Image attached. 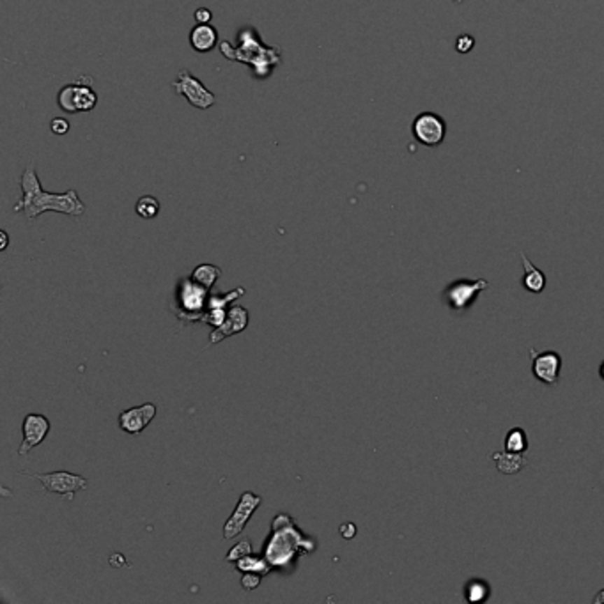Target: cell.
Returning a JSON list of instances; mask_svg holds the SVG:
<instances>
[{"instance_id": "cell-13", "label": "cell", "mask_w": 604, "mask_h": 604, "mask_svg": "<svg viewBox=\"0 0 604 604\" xmlns=\"http://www.w3.org/2000/svg\"><path fill=\"white\" fill-rule=\"evenodd\" d=\"M246 326H248V310H246L245 307L232 305L231 309H229V312H227V318L225 321H223V325L211 332L209 344L222 342L227 337L236 335V333L246 330Z\"/></svg>"}, {"instance_id": "cell-3", "label": "cell", "mask_w": 604, "mask_h": 604, "mask_svg": "<svg viewBox=\"0 0 604 604\" xmlns=\"http://www.w3.org/2000/svg\"><path fill=\"white\" fill-rule=\"evenodd\" d=\"M209 289L192 279H179L174 295V312L181 321L200 323L208 312Z\"/></svg>"}, {"instance_id": "cell-1", "label": "cell", "mask_w": 604, "mask_h": 604, "mask_svg": "<svg viewBox=\"0 0 604 604\" xmlns=\"http://www.w3.org/2000/svg\"><path fill=\"white\" fill-rule=\"evenodd\" d=\"M20 186L22 199L15 204V211L23 213L29 220L38 218L46 211L64 213L69 216H82L85 213V204L80 200L76 190H68L64 193L45 192L32 163L23 170Z\"/></svg>"}, {"instance_id": "cell-4", "label": "cell", "mask_w": 604, "mask_h": 604, "mask_svg": "<svg viewBox=\"0 0 604 604\" xmlns=\"http://www.w3.org/2000/svg\"><path fill=\"white\" fill-rule=\"evenodd\" d=\"M487 287L489 283L484 279H456L443 289L442 300L452 312L463 314Z\"/></svg>"}, {"instance_id": "cell-24", "label": "cell", "mask_w": 604, "mask_h": 604, "mask_svg": "<svg viewBox=\"0 0 604 604\" xmlns=\"http://www.w3.org/2000/svg\"><path fill=\"white\" fill-rule=\"evenodd\" d=\"M473 46H475V39H473L470 34H463L456 39V50L459 53L472 52Z\"/></svg>"}, {"instance_id": "cell-18", "label": "cell", "mask_w": 604, "mask_h": 604, "mask_svg": "<svg viewBox=\"0 0 604 604\" xmlns=\"http://www.w3.org/2000/svg\"><path fill=\"white\" fill-rule=\"evenodd\" d=\"M220 275H222V269H220L218 266L209 265V262H204V265H199L195 269H193L192 276H190V279H192L193 282L199 283V286L206 287V289H209V291H211L213 286L216 283V280L220 279Z\"/></svg>"}, {"instance_id": "cell-27", "label": "cell", "mask_w": 604, "mask_h": 604, "mask_svg": "<svg viewBox=\"0 0 604 604\" xmlns=\"http://www.w3.org/2000/svg\"><path fill=\"white\" fill-rule=\"evenodd\" d=\"M211 16H213L211 11H209V9H206V8H200L195 11L197 23H208L209 20H211Z\"/></svg>"}, {"instance_id": "cell-21", "label": "cell", "mask_w": 604, "mask_h": 604, "mask_svg": "<svg viewBox=\"0 0 604 604\" xmlns=\"http://www.w3.org/2000/svg\"><path fill=\"white\" fill-rule=\"evenodd\" d=\"M505 450H510V452H526V450H528L526 433L521 427H514V429H510L509 433H507Z\"/></svg>"}, {"instance_id": "cell-11", "label": "cell", "mask_w": 604, "mask_h": 604, "mask_svg": "<svg viewBox=\"0 0 604 604\" xmlns=\"http://www.w3.org/2000/svg\"><path fill=\"white\" fill-rule=\"evenodd\" d=\"M50 427H52L50 420L45 415H41V413H29L23 419V442L18 449L20 456H27L32 449H36L46 438V435L50 433Z\"/></svg>"}, {"instance_id": "cell-10", "label": "cell", "mask_w": 604, "mask_h": 604, "mask_svg": "<svg viewBox=\"0 0 604 604\" xmlns=\"http://www.w3.org/2000/svg\"><path fill=\"white\" fill-rule=\"evenodd\" d=\"M528 355L532 358V372L544 385H555L559 381L560 370H562V356L560 353L548 349V351H537L530 348Z\"/></svg>"}, {"instance_id": "cell-6", "label": "cell", "mask_w": 604, "mask_h": 604, "mask_svg": "<svg viewBox=\"0 0 604 604\" xmlns=\"http://www.w3.org/2000/svg\"><path fill=\"white\" fill-rule=\"evenodd\" d=\"M57 103L68 113L91 112L98 105V94L87 83H68L57 94Z\"/></svg>"}, {"instance_id": "cell-12", "label": "cell", "mask_w": 604, "mask_h": 604, "mask_svg": "<svg viewBox=\"0 0 604 604\" xmlns=\"http://www.w3.org/2000/svg\"><path fill=\"white\" fill-rule=\"evenodd\" d=\"M156 412L158 409H156V405H153V402H146V405L136 406V408L126 409V412L119 415V427L126 435H140L155 420Z\"/></svg>"}, {"instance_id": "cell-5", "label": "cell", "mask_w": 604, "mask_h": 604, "mask_svg": "<svg viewBox=\"0 0 604 604\" xmlns=\"http://www.w3.org/2000/svg\"><path fill=\"white\" fill-rule=\"evenodd\" d=\"M172 87L195 108L208 110L215 105L216 96L197 76H193L188 69H181L178 73L176 80L172 82Z\"/></svg>"}, {"instance_id": "cell-29", "label": "cell", "mask_w": 604, "mask_h": 604, "mask_svg": "<svg viewBox=\"0 0 604 604\" xmlns=\"http://www.w3.org/2000/svg\"><path fill=\"white\" fill-rule=\"evenodd\" d=\"M594 604H604V589L597 592V596L594 597Z\"/></svg>"}, {"instance_id": "cell-31", "label": "cell", "mask_w": 604, "mask_h": 604, "mask_svg": "<svg viewBox=\"0 0 604 604\" xmlns=\"http://www.w3.org/2000/svg\"><path fill=\"white\" fill-rule=\"evenodd\" d=\"M454 2H461V0H454Z\"/></svg>"}, {"instance_id": "cell-7", "label": "cell", "mask_w": 604, "mask_h": 604, "mask_svg": "<svg viewBox=\"0 0 604 604\" xmlns=\"http://www.w3.org/2000/svg\"><path fill=\"white\" fill-rule=\"evenodd\" d=\"M413 136L426 148H438L447 136V122L436 112H422L412 125Z\"/></svg>"}, {"instance_id": "cell-8", "label": "cell", "mask_w": 604, "mask_h": 604, "mask_svg": "<svg viewBox=\"0 0 604 604\" xmlns=\"http://www.w3.org/2000/svg\"><path fill=\"white\" fill-rule=\"evenodd\" d=\"M262 498L259 495L252 491H245L239 496V502L236 505L234 512L231 514V517L227 519L225 525H223V539L231 540L236 539L239 533L245 530V526L248 525L250 517L253 516L259 505H261Z\"/></svg>"}, {"instance_id": "cell-17", "label": "cell", "mask_w": 604, "mask_h": 604, "mask_svg": "<svg viewBox=\"0 0 604 604\" xmlns=\"http://www.w3.org/2000/svg\"><path fill=\"white\" fill-rule=\"evenodd\" d=\"M234 567L236 570H239L241 574L255 573L259 574V576H262V578L268 576V574L273 570V566L266 560V556H255L253 553L252 555L245 556V559L238 560V562L234 563Z\"/></svg>"}, {"instance_id": "cell-2", "label": "cell", "mask_w": 604, "mask_h": 604, "mask_svg": "<svg viewBox=\"0 0 604 604\" xmlns=\"http://www.w3.org/2000/svg\"><path fill=\"white\" fill-rule=\"evenodd\" d=\"M316 552V540L305 535L295 525L289 514H276L272 525V533L266 539L262 556H266L273 569L289 570L295 567L296 559L305 553Z\"/></svg>"}, {"instance_id": "cell-28", "label": "cell", "mask_w": 604, "mask_h": 604, "mask_svg": "<svg viewBox=\"0 0 604 604\" xmlns=\"http://www.w3.org/2000/svg\"><path fill=\"white\" fill-rule=\"evenodd\" d=\"M0 238H2V245H0V250H6L9 245V238H8V232L2 231L0 232Z\"/></svg>"}, {"instance_id": "cell-23", "label": "cell", "mask_w": 604, "mask_h": 604, "mask_svg": "<svg viewBox=\"0 0 604 604\" xmlns=\"http://www.w3.org/2000/svg\"><path fill=\"white\" fill-rule=\"evenodd\" d=\"M261 580H262V576H259V574L245 573L241 576L243 590H246V592H250V590H255L257 587L261 585Z\"/></svg>"}, {"instance_id": "cell-20", "label": "cell", "mask_w": 604, "mask_h": 604, "mask_svg": "<svg viewBox=\"0 0 604 604\" xmlns=\"http://www.w3.org/2000/svg\"><path fill=\"white\" fill-rule=\"evenodd\" d=\"M135 211H136V215H139L140 218H143V220L156 218V216H158V213H160L158 199H156V197H153V195L140 197V199L136 200Z\"/></svg>"}, {"instance_id": "cell-9", "label": "cell", "mask_w": 604, "mask_h": 604, "mask_svg": "<svg viewBox=\"0 0 604 604\" xmlns=\"http://www.w3.org/2000/svg\"><path fill=\"white\" fill-rule=\"evenodd\" d=\"M36 479L43 484L48 493L62 495L66 498L73 500L75 493L87 489L89 482L85 477L76 475L69 472H52V473H36Z\"/></svg>"}, {"instance_id": "cell-15", "label": "cell", "mask_w": 604, "mask_h": 604, "mask_svg": "<svg viewBox=\"0 0 604 604\" xmlns=\"http://www.w3.org/2000/svg\"><path fill=\"white\" fill-rule=\"evenodd\" d=\"M493 461L496 463V468L503 475H516L526 466L528 459H526L525 452H510V450H502V452L493 454Z\"/></svg>"}, {"instance_id": "cell-14", "label": "cell", "mask_w": 604, "mask_h": 604, "mask_svg": "<svg viewBox=\"0 0 604 604\" xmlns=\"http://www.w3.org/2000/svg\"><path fill=\"white\" fill-rule=\"evenodd\" d=\"M218 43V32L213 25L209 23H199L197 27H193V31L190 32V45L195 52L206 53L211 52L213 48Z\"/></svg>"}, {"instance_id": "cell-19", "label": "cell", "mask_w": 604, "mask_h": 604, "mask_svg": "<svg viewBox=\"0 0 604 604\" xmlns=\"http://www.w3.org/2000/svg\"><path fill=\"white\" fill-rule=\"evenodd\" d=\"M489 596H491V587L484 580L473 578L465 585V597L468 603H484Z\"/></svg>"}, {"instance_id": "cell-30", "label": "cell", "mask_w": 604, "mask_h": 604, "mask_svg": "<svg viewBox=\"0 0 604 604\" xmlns=\"http://www.w3.org/2000/svg\"><path fill=\"white\" fill-rule=\"evenodd\" d=\"M599 376H601V379H603V381H604V360H603V363H601V367H599Z\"/></svg>"}, {"instance_id": "cell-22", "label": "cell", "mask_w": 604, "mask_h": 604, "mask_svg": "<svg viewBox=\"0 0 604 604\" xmlns=\"http://www.w3.org/2000/svg\"><path fill=\"white\" fill-rule=\"evenodd\" d=\"M253 553V546H252V540L250 539H241L238 544H234L231 548V552L227 553L225 560L231 563H236L238 560L245 559V556L252 555Z\"/></svg>"}, {"instance_id": "cell-25", "label": "cell", "mask_w": 604, "mask_h": 604, "mask_svg": "<svg viewBox=\"0 0 604 604\" xmlns=\"http://www.w3.org/2000/svg\"><path fill=\"white\" fill-rule=\"evenodd\" d=\"M50 129H52V133H55V135H66V133L69 132V121L64 118L52 119Z\"/></svg>"}, {"instance_id": "cell-26", "label": "cell", "mask_w": 604, "mask_h": 604, "mask_svg": "<svg viewBox=\"0 0 604 604\" xmlns=\"http://www.w3.org/2000/svg\"><path fill=\"white\" fill-rule=\"evenodd\" d=\"M340 533H342L344 539H353L356 535V526L353 523H344L340 526Z\"/></svg>"}, {"instance_id": "cell-16", "label": "cell", "mask_w": 604, "mask_h": 604, "mask_svg": "<svg viewBox=\"0 0 604 604\" xmlns=\"http://www.w3.org/2000/svg\"><path fill=\"white\" fill-rule=\"evenodd\" d=\"M519 257H521L523 266H525L523 286H525L526 291L533 293V295H540V293L544 291V287H546V276H544V273L540 272L539 268H535V266L528 261V257L525 255V252L519 253Z\"/></svg>"}]
</instances>
